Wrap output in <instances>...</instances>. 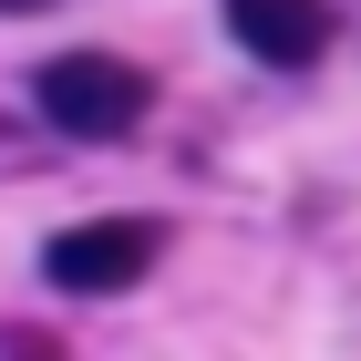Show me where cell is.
<instances>
[{
    "mask_svg": "<svg viewBox=\"0 0 361 361\" xmlns=\"http://www.w3.org/2000/svg\"><path fill=\"white\" fill-rule=\"evenodd\" d=\"M31 104L52 114V135H73V145H124L155 114V83L135 62H114V52H52L42 83H31Z\"/></svg>",
    "mask_w": 361,
    "mask_h": 361,
    "instance_id": "cell-1",
    "label": "cell"
},
{
    "mask_svg": "<svg viewBox=\"0 0 361 361\" xmlns=\"http://www.w3.org/2000/svg\"><path fill=\"white\" fill-rule=\"evenodd\" d=\"M227 31H238V52H258V62H320L331 52V31H341V11H320V0H238L227 11Z\"/></svg>",
    "mask_w": 361,
    "mask_h": 361,
    "instance_id": "cell-3",
    "label": "cell"
},
{
    "mask_svg": "<svg viewBox=\"0 0 361 361\" xmlns=\"http://www.w3.org/2000/svg\"><path fill=\"white\" fill-rule=\"evenodd\" d=\"M155 258H166V227L155 217H83V227H62L42 248V279L73 289V300H114V289L155 279Z\"/></svg>",
    "mask_w": 361,
    "mask_h": 361,
    "instance_id": "cell-2",
    "label": "cell"
}]
</instances>
